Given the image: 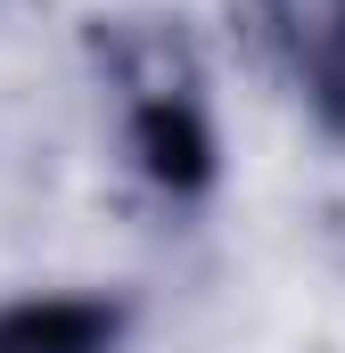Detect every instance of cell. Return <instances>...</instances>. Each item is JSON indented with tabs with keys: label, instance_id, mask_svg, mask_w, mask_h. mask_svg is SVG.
<instances>
[{
	"label": "cell",
	"instance_id": "3",
	"mask_svg": "<svg viewBox=\"0 0 345 353\" xmlns=\"http://www.w3.org/2000/svg\"><path fill=\"white\" fill-rule=\"evenodd\" d=\"M124 304L107 296H25L0 304V353H115Z\"/></svg>",
	"mask_w": 345,
	"mask_h": 353
},
{
	"label": "cell",
	"instance_id": "2",
	"mask_svg": "<svg viewBox=\"0 0 345 353\" xmlns=\"http://www.w3.org/2000/svg\"><path fill=\"white\" fill-rule=\"evenodd\" d=\"M263 17H271L304 99L321 107V123L345 132V0H263Z\"/></svg>",
	"mask_w": 345,
	"mask_h": 353
},
{
	"label": "cell",
	"instance_id": "1",
	"mask_svg": "<svg viewBox=\"0 0 345 353\" xmlns=\"http://www.w3.org/2000/svg\"><path fill=\"white\" fill-rule=\"evenodd\" d=\"M124 123H132V157H140L157 197H206V181H214V123H206L197 90L181 74H132Z\"/></svg>",
	"mask_w": 345,
	"mask_h": 353
}]
</instances>
